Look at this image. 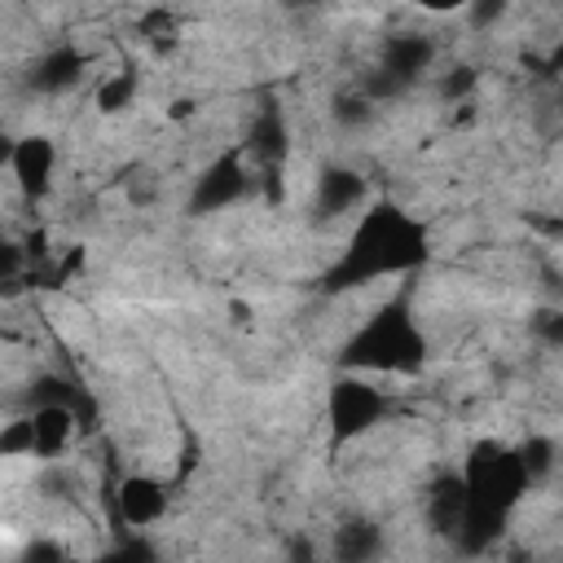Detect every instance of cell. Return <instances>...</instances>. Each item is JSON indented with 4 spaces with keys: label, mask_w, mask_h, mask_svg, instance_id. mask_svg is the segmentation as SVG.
<instances>
[{
    "label": "cell",
    "mask_w": 563,
    "mask_h": 563,
    "mask_svg": "<svg viewBox=\"0 0 563 563\" xmlns=\"http://www.w3.org/2000/svg\"><path fill=\"white\" fill-rule=\"evenodd\" d=\"M427 255H431V233H427V224L413 220V216H409L405 207H396V202H374V207L356 220V229H352L343 255L321 273V290H325V295H343V290L369 286V282H378V277L413 273V268L427 264Z\"/></svg>",
    "instance_id": "cell-1"
},
{
    "label": "cell",
    "mask_w": 563,
    "mask_h": 563,
    "mask_svg": "<svg viewBox=\"0 0 563 563\" xmlns=\"http://www.w3.org/2000/svg\"><path fill=\"white\" fill-rule=\"evenodd\" d=\"M427 365V334L413 321L405 299H387L374 317L343 339L339 369L343 374H418Z\"/></svg>",
    "instance_id": "cell-2"
},
{
    "label": "cell",
    "mask_w": 563,
    "mask_h": 563,
    "mask_svg": "<svg viewBox=\"0 0 563 563\" xmlns=\"http://www.w3.org/2000/svg\"><path fill=\"white\" fill-rule=\"evenodd\" d=\"M462 479H466V493H471V506L479 510H493V515H506L519 506V497L532 488L523 462L515 449L497 444V440H479L462 466Z\"/></svg>",
    "instance_id": "cell-3"
},
{
    "label": "cell",
    "mask_w": 563,
    "mask_h": 563,
    "mask_svg": "<svg viewBox=\"0 0 563 563\" xmlns=\"http://www.w3.org/2000/svg\"><path fill=\"white\" fill-rule=\"evenodd\" d=\"M431 62H435V44H431L427 35H418V31L387 35V40H383V57H378V66L365 75L361 92H365L374 106L387 101V97H400V92H409V88L431 70Z\"/></svg>",
    "instance_id": "cell-4"
},
{
    "label": "cell",
    "mask_w": 563,
    "mask_h": 563,
    "mask_svg": "<svg viewBox=\"0 0 563 563\" xmlns=\"http://www.w3.org/2000/svg\"><path fill=\"white\" fill-rule=\"evenodd\" d=\"M325 409H330V435H334V444H347V440L374 431L387 418L391 405H387V396L374 383H365L356 374H339L330 383V405Z\"/></svg>",
    "instance_id": "cell-5"
},
{
    "label": "cell",
    "mask_w": 563,
    "mask_h": 563,
    "mask_svg": "<svg viewBox=\"0 0 563 563\" xmlns=\"http://www.w3.org/2000/svg\"><path fill=\"white\" fill-rule=\"evenodd\" d=\"M255 176L246 167V150L233 145L224 154H216L198 176H194V189H189V216H211V211H224L233 202H242L251 194Z\"/></svg>",
    "instance_id": "cell-6"
},
{
    "label": "cell",
    "mask_w": 563,
    "mask_h": 563,
    "mask_svg": "<svg viewBox=\"0 0 563 563\" xmlns=\"http://www.w3.org/2000/svg\"><path fill=\"white\" fill-rule=\"evenodd\" d=\"M4 158H9V172H13V180H18V189H22L26 198H44V194H48L53 167H57V145H53L48 136L31 132V136L13 141Z\"/></svg>",
    "instance_id": "cell-7"
},
{
    "label": "cell",
    "mask_w": 563,
    "mask_h": 563,
    "mask_svg": "<svg viewBox=\"0 0 563 563\" xmlns=\"http://www.w3.org/2000/svg\"><path fill=\"white\" fill-rule=\"evenodd\" d=\"M242 150H246V158H255V163L264 167V180H277V167L286 163V150H290V128H286L282 106L268 101V106L251 119Z\"/></svg>",
    "instance_id": "cell-8"
},
{
    "label": "cell",
    "mask_w": 563,
    "mask_h": 563,
    "mask_svg": "<svg viewBox=\"0 0 563 563\" xmlns=\"http://www.w3.org/2000/svg\"><path fill=\"white\" fill-rule=\"evenodd\" d=\"M422 510H427L431 532L453 541V532L462 528V519H466V510H471V493H466L462 471H440V475L427 484V501H422Z\"/></svg>",
    "instance_id": "cell-9"
},
{
    "label": "cell",
    "mask_w": 563,
    "mask_h": 563,
    "mask_svg": "<svg viewBox=\"0 0 563 563\" xmlns=\"http://www.w3.org/2000/svg\"><path fill=\"white\" fill-rule=\"evenodd\" d=\"M114 506H119V519L128 528H150L167 515V484H158L154 475H123L119 488H114Z\"/></svg>",
    "instance_id": "cell-10"
},
{
    "label": "cell",
    "mask_w": 563,
    "mask_h": 563,
    "mask_svg": "<svg viewBox=\"0 0 563 563\" xmlns=\"http://www.w3.org/2000/svg\"><path fill=\"white\" fill-rule=\"evenodd\" d=\"M365 176L352 167H325L317 176V194H312V220H334L343 211H356L365 202Z\"/></svg>",
    "instance_id": "cell-11"
},
{
    "label": "cell",
    "mask_w": 563,
    "mask_h": 563,
    "mask_svg": "<svg viewBox=\"0 0 563 563\" xmlns=\"http://www.w3.org/2000/svg\"><path fill=\"white\" fill-rule=\"evenodd\" d=\"M387 550V537L374 519L365 515H352L334 528V541H330V559L334 563H378Z\"/></svg>",
    "instance_id": "cell-12"
},
{
    "label": "cell",
    "mask_w": 563,
    "mask_h": 563,
    "mask_svg": "<svg viewBox=\"0 0 563 563\" xmlns=\"http://www.w3.org/2000/svg\"><path fill=\"white\" fill-rule=\"evenodd\" d=\"M79 75H84V53L70 48V44H57V48H48V53L26 70V84H31L35 92H66V88L79 84Z\"/></svg>",
    "instance_id": "cell-13"
},
{
    "label": "cell",
    "mask_w": 563,
    "mask_h": 563,
    "mask_svg": "<svg viewBox=\"0 0 563 563\" xmlns=\"http://www.w3.org/2000/svg\"><path fill=\"white\" fill-rule=\"evenodd\" d=\"M31 427H35V457H57L79 431V422H75V413L66 405L31 409Z\"/></svg>",
    "instance_id": "cell-14"
},
{
    "label": "cell",
    "mask_w": 563,
    "mask_h": 563,
    "mask_svg": "<svg viewBox=\"0 0 563 563\" xmlns=\"http://www.w3.org/2000/svg\"><path fill=\"white\" fill-rule=\"evenodd\" d=\"M501 532H506V515H493V510L471 506L466 519H462V528L453 532V545H457L462 554H484V550H493V541H497Z\"/></svg>",
    "instance_id": "cell-15"
},
{
    "label": "cell",
    "mask_w": 563,
    "mask_h": 563,
    "mask_svg": "<svg viewBox=\"0 0 563 563\" xmlns=\"http://www.w3.org/2000/svg\"><path fill=\"white\" fill-rule=\"evenodd\" d=\"M136 84H141V75H136L132 66H123L119 75H110V79L97 88V110H101V114H119V110H128L132 97H136Z\"/></svg>",
    "instance_id": "cell-16"
},
{
    "label": "cell",
    "mask_w": 563,
    "mask_h": 563,
    "mask_svg": "<svg viewBox=\"0 0 563 563\" xmlns=\"http://www.w3.org/2000/svg\"><path fill=\"white\" fill-rule=\"evenodd\" d=\"M330 114H334L339 128H365V123L374 119V101H369L361 88H356V92H334Z\"/></svg>",
    "instance_id": "cell-17"
},
{
    "label": "cell",
    "mask_w": 563,
    "mask_h": 563,
    "mask_svg": "<svg viewBox=\"0 0 563 563\" xmlns=\"http://www.w3.org/2000/svg\"><path fill=\"white\" fill-rule=\"evenodd\" d=\"M97 563H158V550H154V541L150 537H141V532H128V537H119Z\"/></svg>",
    "instance_id": "cell-18"
},
{
    "label": "cell",
    "mask_w": 563,
    "mask_h": 563,
    "mask_svg": "<svg viewBox=\"0 0 563 563\" xmlns=\"http://www.w3.org/2000/svg\"><path fill=\"white\" fill-rule=\"evenodd\" d=\"M519 462H523V471H528V479L537 484V479H545L550 475V466H554V440H545V435H528L519 449Z\"/></svg>",
    "instance_id": "cell-19"
},
{
    "label": "cell",
    "mask_w": 563,
    "mask_h": 563,
    "mask_svg": "<svg viewBox=\"0 0 563 563\" xmlns=\"http://www.w3.org/2000/svg\"><path fill=\"white\" fill-rule=\"evenodd\" d=\"M475 84H479V70H475L471 62H457V66H449V70L440 75L435 92H440V101H466V97L475 92Z\"/></svg>",
    "instance_id": "cell-20"
},
{
    "label": "cell",
    "mask_w": 563,
    "mask_h": 563,
    "mask_svg": "<svg viewBox=\"0 0 563 563\" xmlns=\"http://www.w3.org/2000/svg\"><path fill=\"white\" fill-rule=\"evenodd\" d=\"M22 453H35V427H31V413L4 422V431H0V457H22Z\"/></svg>",
    "instance_id": "cell-21"
},
{
    "label": "cell",
    "mask_w": 563,
    "mask_h": 563,
    "mask_svg": "<svg viewBox=\"0 0 563 563\" xmlns=\"http://www.w3.org/2000/svg\"><path fill=\"white\" fill-rule=\"evenodd\" d=\"M532 334L545 343V347H563V303H541L532 317H528Z\"/></svg>",
    "instance_id": "cell-22"
},
{
    "label": "cell",
    "mask_w": 563,
    "mask_h": 563,
    "mask_svg": "<svg viewBox=\"0 0 563 563\" xmlns=\"http://www.w3.org/2000/svg\"><path fill=\"white\" fill-rule=\"evenodd\" d=\"M141 35H150L158 48H167V44H172V35H176V13H167V9L145 13V18H141Z\"/></svg>",
    "instance_id": "cell-23"
},
{
    "label": "cell",
    "mask_w": 563,
    "mask_h": 563,
    "mask_svg": "<svg viewBox=\"0 0 563 563\" xmlns=\"http://www.w3.org/2000/svg\"><path fill=\"white\" fill-rule=\"evenodd\" d=\"M18 563H70L66 559V550L57 545V541H48V537H35L26 550H22V559Z\"/></svg>",
    "instance_id": "cell-24"
},
{
    "label": "cell",
    "mask_w": 563,
    "mask_h": 563,
    "mask_svg": "<svg viewBox=\"0 0 563 563\" xmlns=\"http://www.w3.org/2000/svg\"><path fill=\"white\" fill-rule=\"evenodd\" d=\"M282 563H321V554H317V541H312V537H303V532H295V537H286V550H282Z\"/></svg>",
    "instance_id": "cell-25"
},
{
    "label": "cell",
    "mask_w": 563,
    "mask_h": 563,
    "mask_svg": "<svg viewBox=\"0 0 563 563\" xmlns=\"http://www.w3.org/2000/svg\"><path fill=\"white\" fill-rule=\"evenodd\" d=\"M501 13H506V0H475V4L466 9V22H471L475 31H484V26L501 22Z\"/></svg>",
    "instance_id": "cell-26"
},
{
    "label": "cell",
    "mask_w": 563,
    "mask_h": 563,
    "mask_svg": "<svg viewBox=\"0 0 563 563\" xmlns=\"http://www.w3.org/2000/svg\"><path fill=\"white\" fill-rule=\"evenodd\" d=\"M18 264H22V251H18L13 242H4V246H0V282L13 286V282H18Z\"/></svg>",
    "instance_id": "cell-27"
},
{
    "label": "cell",
    "mask_w": 563,
    "mask_h": 563,
    "mask_svg": "<svg viewBox=\"0 0 563 563\" xmlns=\"http://www.w3.org/2000/svg\"><path fill=\"white\" fill-rule=\"evenodd\" d=\"M532 66H537V75H545V79H559V75H563V40L550 48V57H545V62H532Z\"/></svg>",
    "instance_id": "cell-28"
},
{
    "label": "cell",
    "mask_w": 563,
    "mask_h": 563,
    "mask_svg": "<svg viewBox=\"0 0 563 563\" xmlns=\"http://www.w3.org/2000/svg\"><path fill=\"white\" fill-rule=\"evenodd\" d=\"M537 229H545L550 238H563V220H537Z\"/></svg>",
    "instance_id": "cell-29"
},
{
    "label": "cell",
    "mask_w": 563,
    "mask_h": 563,
    "mask_svg": "<svg viewBox=\"0 0 563 563\" xmlns=\"http://www.w3.org/2000/svg\"><path fill=\"white\" fill-rule=\"evenodd\" d=\"M506 563H532V550H510Z\"/></svg>",
    "instance_id": "cell-30"
}]
</instances>
